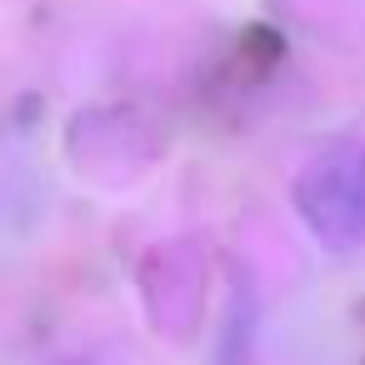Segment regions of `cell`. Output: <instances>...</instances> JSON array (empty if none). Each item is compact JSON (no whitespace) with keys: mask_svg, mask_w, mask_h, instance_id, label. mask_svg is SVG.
<instances>
[{"mask_svg":"<svg viewBox=\"0 0 365 365\" xmlns=\"http://www.w3.org/2000/svg\"><path fill=\"white\" fill-rule=\"evenodd\" d=\"M295 210L305 230L330 250L365 245V150L335 145L305 160L295 175Z\"/></svg>","mask_w":365,"mask_h":365,"instance_id":"obj_1","label":"cell"},{"mask_svg":"<svg viewBox=\"0 0 365 365\" xmlns=\"http://www.w3.org/2000/svg\"><path fill=\"white\" fill-rule=\"evenodd\" d=\"M51 365H81V360H51Z\"/></svg>","mask_w":365,"mask_h":365,"instance_id":"obj_2","label":"cell"}]
</instances>
